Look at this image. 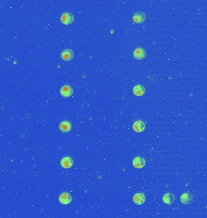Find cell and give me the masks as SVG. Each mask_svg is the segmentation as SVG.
<instances>
[{
	"label": "cell",
	"mask_w": 207,
	"mask_h": 218,
	"mask_svg": "<svg viewBox=\"0 0 207 218\" xmlns=\"http://www.w3.org/2000/svg\"><path fill=\"white\" fill-rule=\"evenodd\" d=\"M61 21L63 24L65 25L72 24L74 21V16L71 13L65 12L62 15Z\"/></svg>",
	"instance_id": "cell-1"
},
{
	"label": "cell",
	"mask_w": 207,
	"mask_h": 218,
	"mask_svg": "<svg viewBox=\"0 0 207 218\" xmlns=\"http://www.w3.org/2000/svg\"><path fill=\"white\" fill-rule=\"evenodd\" d=\"M60 94L62 97L64 98L70 97L73 94V89L70 85H65L61 87Z\"/></svg>",
	"instance_id": "cell-2"
},
{
	"label": "cell",
	"mask_w": 207,
	"mask_h": 218,
	"mask_svg": "<svg viewBox=\"0 0 207 218\" xmlns=\"http://www.w3.org/2000/svg\"><path fill=\"white\" fill-rule=\"evenodd\" d=\"M61 57L65 61L72 60L73 58V52L70 49H64L61 52Z\"/></svg>",
	"instance_id": "cell-3"
},
{
	"label": "cell",
	"mask_w": 207,
	"mask_h": 218,
	"mask_svg": "<svg viewBox=\"0 0 207 218\" xmlns=\"http://www.w3.org/2000/svg\"><path fill=\"white\" fill-rule=\"evenodd\" d=\"M133 19L134 22L138 24L143 23L146 20V15L142 12H136L133 15Z\"/></svg>",
	"instance_id": "cell-4"
},
{
	"label": "cell",
	"mask_w": 207,
	"mask_h": 218,
	"mask_svg": "<svg viewBox=\"0 0 207 218\" xmlns=\"http://www.w3.org/2000/svg\"><path fill=\"white\" fill-rule=\"evenodd\" d=\"M146 56V51L144 48H136L133 52V57L137 60H141Z\"/></svg>",
	"instance_id": "cell-5"
},
{
	"label": "cell",
	"mask_w": 207,
	"mask_h": 218,
	"mask_svg": "<svg viewBox=\"0 0 207 218\" xmlns=\"http://www.w3.org/2000/svg\"><path fill=\"white\" fill-rule=\"evenodd\" d=\"M72 124L69 121H64L61 122L60 125V130L63 133H68L72 130Z\"/></svg>",
	"instance_id": "cell-6"
},
{
	"label": "cell",
	"mask_w": 207,
	"mask_h": 218,
	"mask_svg": "<svg viewBox=\"0 0 207 218\" xmlns=\"http://www.w3.org/2000/svg\"><path fill=\"white\" fill-rule=\"evenodd\" d=\"M72 200L71 195L68 193H63L61 194L59 198V201H60L61 204L64 205L69 204L71 202Z\"/></svg>",
	"instance_id": "cell-7"
},
{
	"label": "cell",
	"mask_w": 207,
	"mask_h": 218,
	"mask_svg": "<svg viewBox=\"0 0 207 218\" xmlns=\"http://www.w3.org/2000/svg\"><path fill=\"white\" fill-rule=\"evenodd\" d=\"M133 165L136 169H141L146 165V161L142 157H136L133 161Z\"/></svg>",
	"instance_id": "cell-8"
},
{
	"label": "cell",
	"mask_w": 207,
	"mask_h": 218,
	"mask_svg": "<svg viewBox=\"0 0 207 218\" xmlns=\"http://www.w3.org/2000/svg\"><path fill=\"white\" fill-rule=\"evenodd\" d=\"M133 201L136 205H142L146 201V196L144 194L137 193L133 196Z\"/></svg>",
	"instance_id": "cell-9"
},
{
	"label": "cell",
	"mask_w": 207,
	"mask_h": 218,
	"mask_svg": "<svg viewBox=\"0 0 207 218\" xmlns=\"http://www.w3.org/2000/svg\"><path fill=\"white\" fill-rule=\"evenodd\" d=\"M72 159L70 157H63L61 161V166L64 169H70L73 166Z\"/></svg>",
	"instance_id": "cell-10"
},
{
	"label": "cell",
	"mask_w": 207,
	"mask_h": 218,
	"mask_svg": "<svg viewBox=\"0 0 207 218\" xmlns=\"http://www.w3.org/2000/svg\"><path fill=\"white\" fill-rule=\"evenodd\" d=\"M133 129L136 132H142L145 130L146 125L142 121H136L133 125Z\"/></svg>",
	"instance_id": "cell-11"
},
{
	"label": "cell",
	"mask_w": 207,
	"mask_h": 218,
	"mask_svg": "<svg viewBox=\"0 0 207 218\" xmlns=\"http://www.w3.org/2000/svg\"><path fill=\"white\" fill-rule=\"evenodd\" d=\"M146 89L142 85H136L133 88V93L134 95L138 97H141L144 95Z\"/></svg>",
	"instance_id": "cell-12"
},
{
	"label": "cell",
	"mask_w": 207,
	"mask_h": 218,
	"mask_svg": "<svg viewBox=\"0 0 207 218\" xmlns=\"http://www.w3.org/2000/svg\"><path fill=\"white\" fill-rule=\"evenodd\" d=\"M193 196L188 193L183 194L181 197V201L184 204H189L193 202Z\"/></svg>",
	"instance_id": "cell-13"
},
{
	"label": "cell",
	"mask_w": 207,
	"mask_h": 218,
	"mask_svg": "<svg viewBox=\"0 0 207 218\" xmlns=\"http://www.w3.org/2000/svg\"><path fill=\"white\" fill-rule=\"evenodd\" d=\"M174 200H175L174 196L173 195V194L171 193L165 194L163 197L164 202L166 204H171L173 203Z\"/></svg>",
	"instance_id": "cell-14"
}]
</instances>
